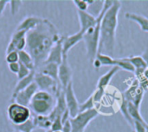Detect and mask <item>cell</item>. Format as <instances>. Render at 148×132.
<instances>
[{
  "label": "cell",
  "instance_id": "28",
  "mask_svg": "<svg viewBox=\"0 0 148 132\" xmlns=\"http://www.w3.org/2000/svg\"><path fill=\"white\" fill-rule=\"evenodd\" d=\"M121 111L123 117H125V119L127 121V123L134 128V123L133 119L131 118V117H130V115H129V113H128V110H127V102L126 100H124V99H123V102H122L121 106Z\"/></svg>",
  "mask_w": 148,
  "mask_h": 132
},
{
  "label": "cell",
  "instance_id": "24",
  "mask_svg": "<svg viewBox=\"0 0 148 132\" xmlns=\"http://www.w3.org/2000/svg\"><path fill=\"white\" fill-rule=\"evenodd\" d=\"M34 115V114H33ZM35 123L37 129H43L45 131H49L51 128L52 122L50 121L48 116H36L34 115Z\"/></svg>",
  "mask_w": 148,
  "mask_h": 132
},
{
  "label": "cell",
  "instance_id": "33",
  "mask_svg": "<svg viewBox=\"0 0 148 132\" xmlns=\"http://www.w3.org/2000/svg\"><path fill=\"white\" fill-rule=\"evenodd\" d=\"M19 67H20L19 63H13V64H8V68H9L10 71L11 73L16 74V75L18 73Z\"/></svg>",
  "mask_w": 148,
  "mask_h": 132
},
{
  "label": "cell",
  "instance_id": "34",
  "mask_svg": "<svg viewBox=\"0 0 148 132\" xmlns=\"http://www.w3.org/2000/svg\"><path fill=\"white\" fill-rule=\"evenodd\" d=\"M134 129L135 132H147L146 127L143 124H141L140 123H139V122H134Z\"/></svg>",
  "mask_w": 148,
  "mask_h": 132
},
{
  "label": "cell",
  "instance_id": "14",
  "mask_svg": "<svg viewBox=\"0 0 148 132\" xmlns=\"http://www.w3.org/2000/svg\"><path fill=\"white\" fill-rule=\"evenodd\" d=\"M62 38H63V36H62V38L52 47V49L50 50L49 56H48V57L44 63H53V64H56L57 65H59L62 63V57H63Z\"/></svg>",
  "mask_w": 148,
  "mask_h": 132
},
{
  "label": "cell",
  "instance_id": "11",
  "mask_svg": "<svg viewBox=\"0 0 148 132\" xmlns=\"http://www.w3.org/2000/svg\"><path fill=\"white\" fill-rule=\"evenodd\" d=\"M65 93V100L68 111L70 115V118L76 117L79 114V102L76 98L74 88H73V83H70L66 89L64 90Z\"/></svg>",
  "mask_w": 148,
  "mask_h": 132
},
{
  "label": "cell",
  "instance_id": "26",
  "mask_svg": "<svg viewBox=\"0 0 148 132\" xmlns=\"http://www.w3.org/2000/svg\"><path fill=\"white\" fill-rule=\"evenodd\" d=\"M95 104L93 98V95H91L86 101H84L83 103L79 104V113L80 112H83V111H87L92 109H95Z\"/></svg>",
  "mask_w": 148,
  "mask_h": 132
},
{
  "label": "cell",
  "instance_id": "5",
  "mask_svg": "<svg viewBox=\"0 0 148 132\" xmlns=\"http://www.w3.org/2000/svg\"><path fill=\"white\" fill-rule=\"evenodd\" d=\"M7 117L13 126L20 125L31 117L29 107L20 105L16 103H10L7 108Z\"/></svg>",
  "mask_w": 148,
  "mask_h": 132
},
{
  "label": "cell",
  "instance_id": "27",
  "mask_svg": "<svg viewBox=\"0 0 148 132\" xmlns=\"http://www.w3.org/2000/svg\"><path fill=\"white\" fill-rule=\"evenodd\" d=\"M9 5H10V11L12 16L17 14L23 5V1L22 0H11L9 1Z\"/></svg>",
  "mask_w": 148,
  "mask_h": 132
},
{
  "label": "cell",
  "instance_id": "6",
  "mask_svg": "<svg viewBox=\"0 0 148 132\" xmlns=\"http://www.w3.org/2000/svg\"><path fill=\"white\" fill-rule=\"evenodd\" d=\"M98 115L99 111L95 108L87 111L80 112L76 117L70 118L72 132H84L90 122L96 118Z\"/></svg>",
  "mask_w": 148,
  "mask_h": 132
},
{
  "label": "cell",
  "instance_id": "9",
  "mask_svg": "<svg viewBox=\"0 0 148 132\" xmlns=\"http://www.w3.org/2000/svg\"><path fill=\"white\" fill-rule=\"evenodd\" d=\"M26 31L23 30H15L12 34L10 40L6 48V54L12 51H21L26 49Z\"/></svg>",
  "mask_w": 148,
  "mask_h": 132
},
{
  "label": "cell",
  "instance_id": "32",
  "mask_svg": "<svg viewBox=\"0 0 148 132\" xmlns=\"http://www.w3.org/2000/svg\"><path fill=\"white\" fill-rule=\"evenodd\" d=\"M62 123L61 117L56 118V120L52 122L51 128H50L51 131H62Z\"/></svg>",
  "mask_w": 148,
  "mask_h": 132
},
{
  "label": "cell",
  "instance_id": "2",
  "mask_svg": "<svg viewBox=\"0 0 148 132\" xmlns=\"http://www.w3.org/2000/svg\"><path fill=\"white\" fill-rule=\"evenodd\" d=\"M122 3L121 1L114 0L113 6L108 10L101 21L100 43L98 53L111 56L114 51L115 35L118 27L119 13Z\"/></svg>",
  "mask_w": 148,
  "mask_h": 132
},
{
  "label": "cell",
  "instance_id": "17",
  "mask_svg": "<svg viewBox=\"0 0 148 132\" xmlns=\"http://www.w3.org/2000/svg\"><path fill=\"white\" fill-rule=\"evenodd\" d=\"M119 70H120V69H119L117 66L112 67L107 73H105L104 75H102V76L99 78L98 83H97V87H96V89L105 91L106 88L109 85V84H110L112 78L116 75V73H117Z\"/></svg>",
  "mask_w": 148,
  "mask_h": 132
},
{
  "label": "cell",
  "instance_id": "18",
  "mask_svg": "<svg viewBox=\"0 0 148 132\" xmlns=\"http://www.w3.org/2000/svg\"><path fill=\"white\" fill-rule=\"evenodd\" d=\"M125 17L130 21L136 23L142 31L148 32V17L134 12H126Z\"/></svg>",
  "mask_w": 148,
  "mask_h": 132
},
{
  "label": "cell",
  "instance_id": "31",
  "mask_svg": "<svg viewBox=\"0 0 148 132\" xmlns=\"http://www.w3.org/2000/svg\"><path fill=\"white\" fill-rule=\"evenodd\" d=\"M73 3L75 5V7L77 8V10L87 11V10L88 8V1H85V0H74Z\"/></svg>",
  "mask_w": 148,
  "mask_h": 132
},
{
  "label": "cell",
  "instance_id": "7",
  "mask_svg": "<svg viewBox=\"0 0 148 132\" xmlns=\"http://www.w3.org/2000/svg\"><path fill=\"white\" fill-rule=\"evenodd\" d=\"M34 82L36 84V86L38 87L39 91H47L55 97H56L58 90L60 88H62L61 85L56 81H55L53 78H51L49 76L44 75L41 72H37V71H36V73H35Z\"/></svg>",
  "mask_w": 148,
  "mask_h": 132
},
{
  "label": "cell",
  "instance_id": "36",
  "mask_svg": "<svg viewBox=\"0 0 148 132\" xmlns=\"http://www.w3.org/2000/svg\"><path fill=\"white\" fill-rule=\"evenodd\" d=\"M8 3H9V1L0 0V16H2V14L3 13V10H4V9H5V7L7 6Z\"/></svg>",
  "mask_w": 148,
  "mask_h": 132
},
{
  "label": "cell",
  "instance_id": "8",
  "mask_svg": "<svg viewBox=\"0 0 148 132\" xmlns=\"http://www.w3.org/2000/svg\"><path fill=\"white\" fill-rule=\"evenodd\" d=\"M38 91H39L38 87L36 86V84L34 82L29 86H28L26 89H24L23 91H22L18 92L16 95L11 97L10 103H16L20 105L29 107L34 95Z\"/></svg>",
  "mask_w": 148,
  "mask_h": 132
},
{
  "label": "cell",
  "instance_id": "35",
  "mask_svg": "<svg viewBox=\"0 0 148 132\" xmlns=\"http://www.w3.org/2000/svg\"><path fill=\"white\" fill-rule=\"evenodd\" d=\"M62 132H72V126H71V123H70V119L68 120L67 122H65L62 124Z\"/></svg>",
  "mask_w": 148,
  "mask_h": 132
},
{
  "label": "cell",
  "instance_id": "20",
  "mask_svg": "<svg viewBox=\"0 0 148 132\" xmlns=\"http://www.w3.org/2000/svg\"><path fill=\"white\" fill-rule=\"evenodd\" d=\"M35 73H36V70H32L29 75L21 80H18V82L16 83V86L14 87V90H13V92H12V96H15L16 95L18 92L23 91L24 89H26L28 86H29L32 83H34V78H35Z\"/></svg>",
  "mask_w": 148,
  "mask_h": 132
},
{
  "label": "cell",
  "instance_id": "37",
  "mask_svg": "<svg viewBox=\"0 0 148 132\" xmlns=\"http://www.w3.org/2000/svg\"><path fill=\"white\" fill-rule=\"evenodd\" d=\"M142 57H143V59L145 60V62H146V64H147V68H148V49H147L145 51H144V53L142 54V56H141Z\"/></svg>",
  "mask_w": 148,
  "mask_h": 132
},
{
  "label": "cell",
  "instance_id": "13",
  "mask_svg": "<svg viewBox=\"0 0 148 132\" xmlns=\"http://www.w3.org/2000/svg\"><path fill=\"white\" fill-rule=\"evenodd\" d=\"M83 39V33L80 30L73 35L63 37L62 38V54L63 56H68L69 50L76 45L78 43L82 41Z\"/></svg>",
  "mask_w": 148,
  "mask_h": 132
},
{
  "label": "cell",
  "instance_id": "16",
  "mask_svg": "<svg viewBox=\"0 0 148 132\" xmlns=\"http://www.w3.org/2000/svg\"><path fill=\"white\" fill-rule=\"evenodd\" d=\"M58 66L59 65H57L56 64H53V63H44L36 71L41 72V73L46 75V76L50 77L51 78H53L55 81H56L59 84V80H58Z\"/></svg>",
  "mask_w": 148,
  "mask_h": 132
},
{
  "label": "cell",
  "instance_id": "23",
  "mask_svg": "<svg viewBox=\"0 0 148 132\" xmlns=\"http://www.w3.org/2000/svg\"><path fill=\"white\" fill-rule=\"evenodd\" d=\"M15 131L20 132H33L36 128V123H35V118H34V115L31 113V117L29 119H28L26 122H24L23 124H20V125H16L14 126Z\"/></svg>",
  "mask_w": 148,
  "mask_h": 132
},
{
  "label": "cell",
  "instance_id": "21",
  "mask_svg": "<svg viewBox=\"0 0 148 132\" xmlns=\"http://www.w3.org/2000/svg\"><path fill=\"white\" fill-rule=\"evenodd\" d=\"M127 110H128V113L131 117V118L133 119L134 123V122H139L141 124H143L145 127L148 125V124L145 121V119L142 117V115L140 114V108L136 107L134 104H133L132 103L127 102Z\"/></svg>",
  "mask_w": 148,
  "mask_h": 132
},
{
  "label": "cell",
  "instance_id": "10",
  "mask_svg": "<svg viewBox=\"0 0 148 132\" xmlns=\"http://www.w3.org/2000/svg\"><path fill=\"white\" fill-rule=\"evenodd\" d=\"M73 70L68 60V56H63L62 63L58 66V80L61 87L65 90L66 87L72 83Z\"/></svg>",
  "mask_w": 148,
  "mask_h": 132
},
{
  "label": "cell",
  "instance_id": "22",
  "mask_svg": "<svg viewBox=\"0 0 148 132\" xmlns=\"http://www.w3.org/2000/svg\"><path fill=\"white\" fill-rule=\"evenodd\" d=\"M18 57H19V60H18L19 64L24 65L25 67H27L31 71L36 70V66H35V63H34L33 58L25 50L19 51Z\"/></svg>",
  "mask_w": 148,
  "mask_h": 132
},
{
  "label": "cell",
  "instance_id": "12",
  "mask_svg": "<svg viewBox=\"0 0 148 132\" xmlns=\"http://www.w3.org/2000/svg\"><path fill=\"white\" fill-rule=\"evenodd\" d=\"M77 16L80 23V31L83 34L88 30H89L92 27H95L97 24L96 17L93 16L88 11L77 10Z\"/></svg>",
  "mask_w": 148,
  "mask_h": 132
},
{
  "label": "cell",
  "instance_id": "19",
  "mask_svg": "<svg viewBox=\"0 0 148 132\" xmlns=\"http://www.w3.org/2000/svg\"><path fill=\"white\" fill-rule=\"evenodd\" d=\"M93 66L95 69H99L102 66H115V58H113L111 56L98 53L95 59L92 62Z\"/></svg>",
  "mask_w": 148,
  "mask_h": 132
},
{
  "label": "cell",
  "instance_id": "30",
  "mask_svg": "<svg viewBox=\"0 0 148 132\" xmlns=\"http://www.w3.org/2000/svg\"><path fill=\"white\" fill-rule=\"evenodd\" d=\"M20 64V67H19V70H18V73L16 74V76H17L18 80H21V79H23V78L28 77V76L29 75V73L31 72V70H29L27 67H25L24 65H23V64Z\"/></svg>",
  "mask_w": 148,
  "mask_h": 132
},
{
  "label": "cell",
  "instance_id": "40",
  "mask_svg": "<svg viewBox=\"0 0 148 132\" xmlns=\"http://www.w3.org/2000/svg\"><path fill=\"white\" fill-rule=\"evenodd\" d=\"M14 132H20V131H15Z\"/></svg>",
  "mask_w": 148,
  "mask_h": 132
},
{
  "label": "cell",
  "instance_id": "29",
  "mask_svg": "<svg viewBox=\"0 0 148 132\" xmlns=\"http://www.w3.org/2000/svg\"><path fill=\"white\" fill-rule=\"evenodd\" d=\"M19 57H18V52L17 51H12L8 54H6L5 57V61L9 64H13V63H18Z\"/></svg>",
  "mask_w": 148,
  "mask_h": 132
},
{
  "label": "cell",
  "instance_id": "39",
  "mask_svg": "<svg viewBox=\"0 0 148 132\" xmlns=\"http://www.w3.org/2000/svg\"><path fill=\"white\" fill-rule=\"evenodd\" d=\"M52 132H62V131H52Z\"/></svg>",
  "mask_w": 148,
  "mask_h": 132
},
{
  "label": "cell",
  "instance_id": "15",
  "mask_svg": "<svg viewBox=\"0 0 148 132\" xmlns=\"http://www.w3.org/2000/svg\"><path fill=\"white\" fill-rule=\"evenodd\" d=\"M42 20V17H37V16H29L25 17L18 24L16 27V30H23L26 32H29L32 30H34Z\"/></svg>",
  "mask_w": 148,
  "mask_h": 132
},
{
  "label": "cell",
  "instance_id": "25",
  "mask_svg": "<svg viewBox=\"0 0 148 132\" xmlns=\"http://www.w3.org/2000/svg\"><path fill=\"white\" fill-rule=\"evenodd\" d=\"M115 66H117L120 70H124L128 72H132L134 73L135 69L134 67L126 59V57L124 58H115Z\"/></svg>",
  "mask_w": 148,
  "mask_h": 132
},
{
  "label": "cell",
  "instance_id": "4",
  "mask_svg": "<svg viewBox=\"0 0 148 132\" xmlns=\"http://www.w3.org/2000/svg\"><path fill=\"white\" fill-rule=\"evenodd\" d=\"M100 27L101 22L97 21V24L95 27L90 28L83 34V41L86 46V51L88 58L93 62L97 54L100 43Z\"/></svg>",
  "mask_w": 148,
  "mask_h": 132
},
{
  "label": "cell",
  "instance_id": "3",
  "mask_svg": "<svg viewBox=\"0 0 148 132\" xmlns=\"http://www.w3.org/2000/svg\"><path fill=\"white\" fill-rule=\"evenodd\" d=\"M56 105V97L52 94L38 91L33 97L29 108L32 114L36 116H48Z\"/></svg>",
  "mask_w": 148,
  "mask_h": 132
},
{
  "label": "cell",
  "instance_id": "1",
  "mask_svg": "<svg viewBox=\"0 0 148 132\" xmlns=\"http://www.w3.org/2000/svg\"><path fill=\"white\" fill-rule=\"evenodd\" d=\"M62 38L57 28L49 19L42 18V22L26 34L25 50L34 60L36 70L46 61L52 47Z\"/></svg>",
  "mask_w": 148,
  "mask_h": 132
},
{
  "label": "cell",
  "instance_id": "38",
  "mask_svg": "<svg viewBox=\"0 0 148 132\" xmlns=\"http://www.w3.org/2000/svg\"><path fill=\"white\" fill-rule=\"evenodd\" d=\"M45 132H52V131H51V130H49V131H46Z\"/></svg>",
  "mask_w": 148,
  "mask_h": 132
}]
</instances>
